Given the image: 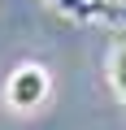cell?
<instances>
[{
  "label": "cell",
  "instance_id": "obj_1",
  "mask_svg": "<svg viewBox=\"0 0 126 130\" xmlns=\"http://www.w3.org/2000/svg\"><path fill=\"white\" fill-rule=\"evenodd\" d=\"M48 91H52V74L44 70L39 61H22L18 70L5 78V108L18 113V117H26L35 108H44Z\"/></svg>",
  "mask_w": 126,
  "mask_h": 130
},
{
  "label": "cell",
  "instance_id": "obj_2",
  "mask_svg": "<svg viewBox=\"0 0 126 130\" xmlns=\"http://www.w3.org/2000/svg\"><path fill=\"white\" fill-rule=\"evenodd\" d=\"M48 5L61 18H74V22H96V18H109L104 9H113V5H104V0H48Z\"/></svg>",
  "mask_w": 126,
  "mask_h": 130
},
{
  "label": "cell",
  "instance_id": "obj_3",
  "mask_svg": "<svg viewBox=\"0 0 126 130\" xmlns=\"http://www.w3.org/2000/svg\"><path fill=\"white\" fill-rule=\"evenodd\" d=\"M109 87H113V95L126 104V39H117L113 52H109Z\"/></svg>",
  "mask_w": 126,
  "mask_h": 130
},
{
  "label": "cell",
  "instance_id": "obj_4",
  "mask_svg": "<svg viewBox=\"0 0 126 130\" xmlns=\"http://www.w3.org/2000/svg\"><path fill=\"white\" fill-rule=\"evenodd\" d=\"M104 5H113V9H117V5H126V0H104Z\"/></svg>",
  "mask_w": 126,
  "mask_h": 130
}]
</instances>
